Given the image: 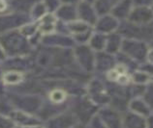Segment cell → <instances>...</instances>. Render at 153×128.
<instances>
[{
  "label": "cell",
  "mask_w": 153,
  "mask_h": 128,
  "mask_svg": "<svg viewBox=\"0 0 153 128\" xmlns=\"http://www.w3.org/2000/svg\"><path fill=\"white\" fill-rule=\"evenodd\" d=\"M22 76L21 74L18 72H14L12 71L10 73H7L5 75V81H7L8 83H17L21 80Z\"/></svg>",
  "instance_id": "cell-2"
},
{
  "label": "cell",
  "mask_w": 153,
  "mask_h": 128,
  "mask_svg": "<svg viewBox=\"0 0 153 128\" xmlns=\"http://www.w3.org/2000/svg\"><path fill=\"white\" fill-rule=\"evenodd\" d=\"M6 8V3L4 0H0V12H2L5 10Z\"/></svg>",
  "instance_id": "cell-3"
},
{
  "label": "cell",
  "mask_w": 153,
  "mask_h": 128,
  "mask_svg": "<svg viewBox=\"0 0 153 128\" xmlns=\"http://www.w3.org/2000/svg\"><path fill=\"white\" fill-rule=\"evenodd\" d=\"M54 25V19L51 15H47V17L43 18L41 22V28L44 32H49L51 31Z\"/></svg>",
  "instance_id": "cell-1"
}]
</instances>
